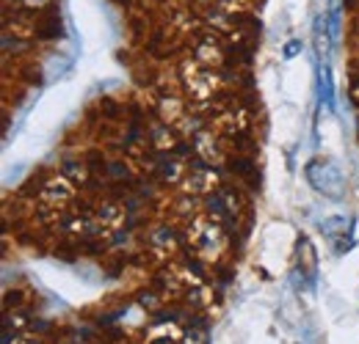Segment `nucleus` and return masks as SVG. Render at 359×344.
I'll list each match as a JSON object with an SVG mask.
<instances>
[{"mask_svg":"<svg viewBox=\"0 0 359 344\" xmlns=\"http://www.w3.org/2000/svg\"><path fill=\"white\" fill-rule=\"evenodd\" d=\"M14 344H39V342H36V339H17Z\"/></svg>","mask_w":359,"mask_h":344,"instance_id":"20e7f679","label":"nucleus"},{"mask_svg":"<svg viewBox=\"0 0 359 344\" xmlns=\"http://www.w3.org/2000/svg\"><path fill=\"white\" fill-rule=\"evenodd\" d=\"M307 173H310V182H313L323 196H332V199H340L343 196V190H346L343 187V176H340V171L332 163H313L307 169Z\"/></svg>","mask_w":359,"mask_h":344,"instance_id":"f257e3e1","label":"nucleus"},{"mask_svg":"<svg viewBox=\"0 0 359 344\" xmlns=\"http://www.w3.org/2000/svg\"><path fill=\"white\" fill-rule=\"evenodd\" d=\"M285 52H287V55H296V52H299V42H290V47H287Z\"/></svg>","mask_w":359,"mask_h":344,"instance_id":"7ed1b4c3","label":"nucleus"},{"mask_svg":"<svg viewBox=\"0 0 359 344\" xmlns=\"http://www.w3.org/2000/svg\"><path fill=\"white\" fill-rule=\"evenodd\" d=\"M42 199L47 204H64L67 199H72V187H69V182L64 176H53L42 187Z\"/></svg>","mask_w":359,"mask_h":344,"instance_id":"f03ea898","label":"nucleus"}]
</instances>
